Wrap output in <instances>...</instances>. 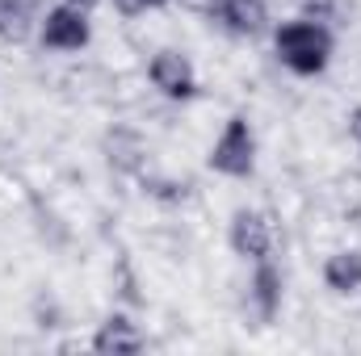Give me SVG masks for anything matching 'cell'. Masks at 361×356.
I'll return each mask as SVG.
<instances>
[{"mask_svg":"<svg viewBox=\"0 0 361 356\" xmlns=\"http://www.w3.org/2000/svg\"><path fill=\"white\" fill-rule=\"evenodd\" d=\"M273 51L294 76H319L332 59V34L315 17H294L273 30Z\"/></svg>","mask_w":361,"mask_h":356,"instance_id":"cell-1","label":"cell"},{"mask_svg":"<svg viewBox=\"0 0 361 356\" xmlns=\"http://www.w3.org/2000/svg\"><path fill=\"white\" fill-rule=\"evenodd\" d=\"M206 164L227 180H248L257 172V134L248 126V117H227V126L219 130V139L210 143Z\"/></svg>","mask_w":361,"mask_h":356,"instance_id":"cell-2","label":"cell"},{"mask_svg":"<svg viewBox=\"0 0 361 356\" xmlns=\"http://www.w3.org/2000/svg\"><path fill=\"white\" fill-rule=\"evenodd\" d=\"M42 46L47 51H59V55H72V51H85L92 38V25H89V13L80 4H55L47 17H42V30H38Z\"/></svg>","mask_w":361,"mask_h":356,"instance_id":"cell-3","label":"cell"},{"mask_svg":"<svg viewBox=\"0 0 361 356\" xmlns=\"http://www.w3.org/2000/svg\"><path fill=\"white\" fill-rule=\"evenodd\" d=\"M147 80L169 101H189L197 92V72H193V63L180 51H156L152 63H147Z\"/></svg>","mask_w":361,"mask_h":356,"instance_id":"cell-4","label":"cell"},{"mask_svg":"<svg viewBox=\"0 0 361 356\" xmlns=\"http://www.w3.org/2000/svg\"><path fill=\"white\" fill-rule=\"evenodd\" d=\"M227 243H231V252L235 256H244V260H265L273 252V231L269 222H265V214H257V210H235L231 214V227H227Z\"/></svg>","mask_w":361,"mask_h":356,"instance_id":"cell-5","label":"cell"},{"mask_svg":"<svg viewBox=\"0 0 361 356\" xmlns=\"http://www.w3.org/2000/svg\"><path fill=\"white\" fill-rule=\"evenodd\" d=\"M101 151H105V164H109L114 172H126V177H143V168H147V143H143V134H139V130L114 126V130L105 134Z\"/></svg>","mask_w":361,"mask_h":356,"instance_id":"cell-6","label":"cell"},{"mask_svg":"<svg viewBox=\"0 0 361 356\" xmlns=\"http://www.w3.org/2000/svg\"><path fill=\"white\" fill-rule=\"evenodd\" d=\"M143 331H139V323L130 319V314H109L97 331H92V352L101 356H135L143 352Z\"/></svg>","mask_w":361,"mask_h":356,"instance_id":"cell-7","label":"cell"},{"mask_svg":"<svg viewBox=\"0 0 361 356\" xmlns=\"http://www.w3.org/2000/svg\"><path fill=\"white\" fill-rule=\"evenodd\" d=\"M324 285L336 298H353L361 293V252L357 248H341L324 260Z\"/></svg>","mask_w":361,"mask_h":356,"instance_id":"cell-8","label":"cell"},{"mask_svg":"<svg viewBox=\"0 0 361 356\" xmlns=\"http://www.w3.org/2000/svg\"><path fill=\"white\" fill-rule=\"evenodd\" d=\"M248 298H252L261 323H273V319H277V310H281V272H277V265H273L269 256L257 260L252 285H248Z\"/></svg>","mask_w":361,"mask_h":356,"instance_id":"cell-9","label":"cell"},{"mask_svg":"<svg viewBox=\"0 0 361 356\" xmlns=\"http://www.w3.org/2000/svg\"><path fill=\"white\" fill-rule=\"evenodd\" d=\"M214 13H219V21H223L231 34H248V38L269 25L265 0H214Z\"/></svg>","mask_w":361,"mask_h":356,"instance_id":"cell-10","label":"cell"},{"mask_svg":"<svg viewBox=\"0 0 361 356\" xmlns=\"http://www.w3.org/2000/svg\"><path fill=\"white\" fill-rule=\"evenodd\" d=\"M122 17H139V13H147V8H160L164 0H109Z\"/></svg>","mask_w":361,"mask_h":356,"instance_id":"cell-11","label":"cell"},{"mask_svg":"<svg viewBox=\"0 0 361 356\" xmlns=\"http://www.w3.org/2000/svg\"><path fill=\"white\" fill-rule=\"evenodd\" d=\"M345 122H349V139H353V147L361 151V105L349 109V117H345Z\"/></svg>","mask_w":361,"mask_h":356,"instance_id":"cell-12","label":"cell"}]
</instances>
